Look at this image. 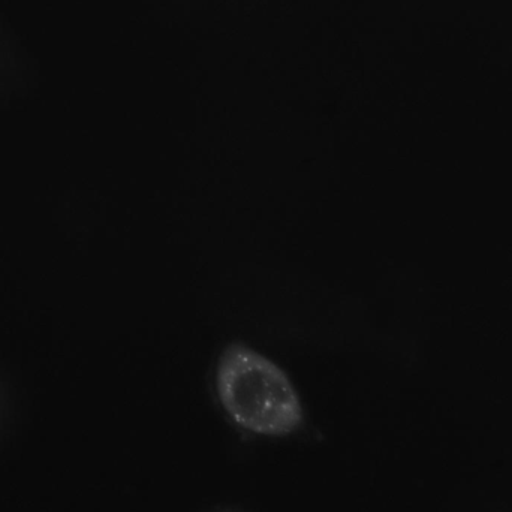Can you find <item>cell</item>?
I'll return each mask as SVG.
<instances>
[{
	"label": "cell",
	"instance_id": "1",
	"mask_svg": "<svg viewBox=\"0 0 512 512\" xmlns=\"http://www.w3.org/2000/svg\"><path fill=\"white\" fill-rule=\"evenodd\" d=\"M216 391L228 417L256 435L280 438L303 426V406L289 376L248 346L234 343L225 349Z\"/></svg>",
	"mask_w": 512,
	"mask_h": 512
},
{
	"label": "cell",
	"instance_id": "2",
	"mask_svg": "<svg viewBox=\"0 0 512 512\" xmlns=\"http://www.w3.org/2000/svg\"><path fill=\"white\" fill-rule=\"evenodd\" d=\"M9 418H11V394H9L5 382L0 378V436L5 432Z\"/></svg>",
	"mask_w": 512,
	"mask_h": 512
}]
</instances>
